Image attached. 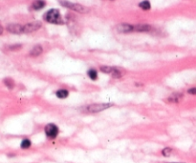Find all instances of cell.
Segmentation results:
<instances>
[{
    "mask_svg": "<svg viewBox=\"0 0 196 163\" xmlns=\"http://www.w3.org/2000/svg\"><path fill=\"white\" fill-rule=\"evenodd\" d=\"M42 47L40 45H36L35 46L33 49H32V51H30V55H32V56H38V55H40V54L42 53Z\"/></svg>",
    "mask_w": 196,
    "mask_h": 163,
    "instance_id": "10",
    "label": "cell"
},
{
    "mask_svg": "<svg viewBox=\"0 0 196 163\" xmlns=\"http://www.w3.org/2000/svg\"><path fill=\"white\" fill-rule=\"evenodd\" d=\"M112 104H109V103H95V104H91L88 106H85V107L82 109V111L84 113H88V114H95V113H99V112H101L103 110H106L109 107H111Z\"/></svg>",
    "mask_w": 196,
    "mask_h": 163,
    "instance_id": "2",
    "label": "cell"
},
{
    "mask_svg": "<svg viewBox=\"0 0 196 163\" xmlns=\"http://www.w3.org/2000/svg\"><path fill=\"white\" fill-rule=\"evenodd\" d=\"M117 31L121 33H128L131 31H134V26L126 24V23H123L117 26Z\"/></svg>",
    "mask_w": 196,
    "mask_h": 163,
    "instance_id": "6",
    "label": "cell"
},
{
    "mask_svg": "<svg viewBox=\"0 0 196 163\" xmlns=\"http://www.w3.org/2000/svg\"><path fill=\"white\" fill-rule=\"evenodd\" d=\"M139 7H140L142 10H144V11H148L150 10V8H151V6H150V3L149 1H147V0H144V1H142L140 4H139Z\"/></svg>",
    "mask_w": 196,
    "mask_h": 163,
    "instance_id": "13",
    "label": "cell"
},
{
    "mask_svg": "<svg viewBox=\"0 0 196 163\" xmlns=\"http://www.w3.org/2000/svg\"><path fill=\"white\" fill-rule=\"evenodd\" d=\"M45 5H46V3L43 0H36L35 2L33 3V9L34 10H41V9H43L45 7Z\"/></svg>",
    "mask_w": 196,
    "mask_h": 163,
    "instance_id": "11",
    "label": "cell"
},
{
    "mask_svg": "<svg viewBox=\"0 0 196 163\" xmlns=\"http://www.w3.org/2000/svg\"><path fill=\"white\" fill-rule=\"evenodd\" d=\"M44 19L47 22L52 23V24H63V21L61 19L60 13L56 9H52V10L48 11L44 14Z\"/></svg>",
    "mask_w": 196,
    "mask_h": 163,
    "instance_id": "1",
    "label": "cell"
},
{
    "mask_svg": "<svg viewBox=\"0 0 196 163\" xmlns=\"http://www.w3.org/2000/svg\"><path fill=\"white\" fill-rule=\"evenodd\" d=\"M116 68H113V67H109V66H103V67H101V71H103L104 73H108V74H112L114 73Z\"/></svg>",
    "mask_w": 196,
    "mask_h": 163,
    "instance_id": "12",
    "label": "cell"
},
{
    "mask_svg": "<svg viewBox=\"0 0 196 163\" xmlns=\"http://www.w3.org/2000/svg\"><path fill=\"white\" fill-rule=\"evenodd\" d=\"M31 146H32V142H31L30 139L28 138H25L21 141V144H20V147L22 149H29Z\"/></svg>",
    "mask_w": 196,
    "mask_h": 163,
    "instance_id": "15",
    "label": "cell"
},
{
    "mask_svg": "<svg viewBox=\"0 0 196 163\" xmlns=\"http://www.w3.org/2000/svg\"><path fill=\"white\" fill-rule=\"evenodd\" d=\"M4 84L7 86L9 89H13V87H15V81L12 79V78H5L4 79Z\"/></svg>",
    "mask_w": 196,
    "mask_h": 163,
    "instance_id": "16",
    "label": "cell"
},
{
    "mask_svg": "<svg viewBox=\"0 0 196 163\" xmlns=\"http://www.w3.org/2000/svg\"><path fill=\"white\" fill-rule=\"evenodd\" d=\"M187 93H189V94H196V88L189 89V90L187 91Z\"/></svg>",
    "mask_w": 196,
    "mask_h": 163,
    "instance_id": "19",
    "label": "cell"
},
{
    "mask_svg": "<svg viewBox=\"0 0 196 163\" xmlns=\"http://www.w3.org/2000/svg\"><path fill=\"white\" fill-rule=\"evenodd\" d=\"M40 27H41V23L39 21H34V22L28 23V24L23 26V33H33V31H38Z\"/></svg>",
    "mask_w": 196,
    "mask_h": 163,
    "instance_id": "5",
    "label": "cell"
},
{
    "mask_svg": "<svg viewBox=\"0 0 196 163\" xmlns=\"http://www.w3.org/2000/svg\"><path fill=\"white\" fill-rule=\"evenodd\" d=\"M59 2H60V4L63 6V7L71 9V10L75 11H78V13H87V11H88V10L84 7V6H82L81 4H78V3L68 2V1H65V0H61V1H59Z\"/></svg>",
    "mask_w": 196,
    "mask_h": 163,
    "instance_id": "3",
    "label": "cell"
},
{
    "mask_svg": "<svg viewBox=\"0 0 196 163\" xmlns=\"http://www.w3.org/2000/svg\"><path fill=\"white\" fill-rule=\"evenodd\" d=\"M7 30L12 33L19 34L23 33V26L19 25V24H10L7 27Z\"/></svg>",
    "mask_w": 196,
    "mask_h": 163,
    "instance_id": "7",
    "label": "cell"
},
{
    "mask_svg": "<svg viewBox=\"0 0 196 163\" xmlns=\"http://www.w3.org/2000/svg\"><path fill=\"white\" fill-rule=\"evenodd\" d=\"M56 96L58 98H60V99L67 98L68 96H69V91L65 90V89H60V90H58L56 92Z\"/></svg>",
    "mask_w": 196,
    "mask_h": 163,
    "instance_id": "9",
    "label": "cell"
},
{
    "mask_svg": "<svg viewBox=\"0 0 196 163\" xmlns=\"http://www.w3.org/2000/svg\"><path fill=\"white\" fill-rule=\"evenodd\" d=\"M87 75L92 80H96L98 78V71L96 70H94V69H90V70L87 71Z\"/></svg>",
    "mask_w": 196,
    "mask_h": 163,
    "instance_id": "14",
    "label": "cell"
},
{
    "mask_svg": "<svg viewBox=\"0 0 196 163\" xmlns=\"http://www.w3.org/2000/svg\"><path fill=\"white\" fill-rule=\"evenodd\" d=\"M171 153H172V149L169 148V147H166V148H164V149L162 150V154H163L164 156H166V157L169 156L170 154H171Z\"/></svg>",
    "mask_w": 196,
    "mask_h": 163,
    "instance_id": "17",
    "label": "cell"
},
{
    "mask_svg": "<svg viewBox=\"0 0 196 163\" xmlns=\"http://www.w3.org/2000/svg\"><path fill=\"white\" fill-rule=\"evenodd\" d=\"M44 132L45 134L47 136L48 138L50 139H55L56 136H58L59 133V129L56 124H53V123H50V124H47L44 128Z\"/></svg>",
    "mask_w": 196,
    "mask_h": 163,
    "instance_id": "4",
    "label": "cell"
},
{
    "mask_svg": "<svg viewBox=\"0 0 196 163\" xmlns=\"http://www.w3.org/2000/svg\"><path fill=\"white\" fill-rule=\"evenodd\" d=\"M152 27L147 24H139L134 26V31H151Z\"/></svg>",
    "mask_w": 196,
    "mask_h": 163,
    "instance_id": "8",
    "label": "cell"
},
{
    "mask_svg": "<svg viewBox=\"0 0 196 163\" xmlns=\"http://www.w3.org/2000/svg\"><path fill=\"white\" fill-rule=\"evenodd\" d=\"M164 163H184V162H164Z\"/></svg>",
    "mask_w": 196,
    "mask_h": 163,
    "instance_id": "21",
    "label": "cell"
},
{
    "mask_svg": "<svg viewBox=\"0 0 196 163\" xmlns=\"http://www.w3.org/2000/svg\"><path fill=\"white\" fill-rule=\"evenodd\" d=\"M21 45H13L10 47V50H17V49H20Z\"/></svg>",
    "mask_w": 196,
    "mask_h": 163,
    "instance_id": "18",
    "label": "cell"
},
{
    "mask_svg": "<svg viewBox=\"0 0 196 163\" xmlns=\"http://www.w3.org/2000/svg\"><path fill=\"white\" fill-rule=\"evenodd\" d=\"M2 33H3V27L0 25V34H2Z\"/></svg>",
    "mask_w": 196,
    "mask_h": 163,
    "instance_id": "20",
    "label": "cell"
}]
</instances>
